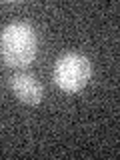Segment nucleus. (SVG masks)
<instances>
[{
    "instance_id": "obj_1",
    "label": "nucleus",
    "mask_w": 120,
    "mask_h": 160,
    "mask_svg": "<svg viewBox=\"0 0 120 160\" xmlns=\"http://www.w3.org/2000/svg\"><path fill=\"white\" fill-rule=\"evenodd\" d=\"M38 52L36 32L28 22H10L0 32V56L10 68H26Z\"/></svg>"
},
{
    "instance_id": "obj_2",
    "label": "nucleus",
    "mask_w": 120,
    "mask_h": 160,
    "mask_svg": "<svg viewBox=\"0 0 120 160\" xmlns=\"http://www.w3.org/2000/svg\"><path fill=\"white\" fill-rule=\"evenodd\" d=\"M92 76V64L80 52H64L54 64V84L62 92H80Z\"/></svg>"
},
{
    "instance_id": "obj_3",
    "label": "nucleus",
    "mask_w": 120,
    "mask_h": 160,
    "mask_svg": "<svg viewBox=\"0 0 120 160\" xmlns=\"http://www.w3.org/2000/svg\"><path fill=\"white\" fill-rule=\"evenodd\" d=\"M10 88H12L14 96L24 104L34 106V104L42 102V96H44L42 84H40L38 78L32 76V74H26V72L14 74V76L10 78Z\"/></svg>"
}]
</instances>
